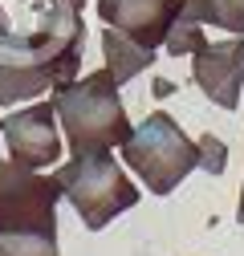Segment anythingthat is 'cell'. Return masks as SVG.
Masks as SVG:
<instances>
[{
	"label": "cell",
	"mask_w": 244,
	"mask_h": 256,
	"mask_svg": "<svg viewBox=\"0 0 244 256\" xmlns=\"http://www.w3.org/2000/svg\"><path fill=\"white\" fill-rule=\"evenodd\" d=\"M196 146H200V167H204L208 175H220V171L228 167V142H224V138L204 134V138H196Z\"/></svg>",
	"instance_id": "obj_13"
},
{
	"label": "cell",
	"mask_w": 244,
	"mask_h": 256,
	"mask_svg": "<svg viewBox=\"0 0 244 256\" xmlns=\"http://www.w3.org/2000/svg\"><path fill=\"white\" fill-rule=\"evenodd\" d=\"M102 24L126 33L146 49H163L171 24L183 16V0H98Z\"/></svg>",
	"instance_id": "obj_8"
},
{
	"label": "cell",
	"mask_w": 244,
	"mask_h": 256,
	"mask_svg": "<svg viewBox=\"0 0 244 256\" xmlns=\"http://www.w3.org/2000/svg\"><path fill=\"white\" fill-rule=\"evenodd\" d=\"M0 138L8 146V158H16L20 167H33V171L57 167L61 154H66V134H61L53 102H28L16 114H4Z\"/></svg>",
	"instance_id": "obj_6"
},
{
	"label": "cell",
	"mask_w": 244,
	"mask_h": 256,
	"mask_svg": "<svg viewBox=\"0 0 244 256\" xmlns=\"http://www.w3.org/2000/svg\"><path fill=\"white\" fill-rule=\"evenodd\" d=\"M183 20L216 24L232 37H244V0H183Z\"/></svg>",
	"instance_id": "obj_10"
},
{
	"label": "cell",
	"mask_w": 244,
	"mask_h": 256,
	"mask_svg": "<svg viewBox=\"0 0 244 256\" xmlns=\"http://www.w3.org/2000/svg\"><path fill=\"white\" fill-rule=\"evenodd\" d=\"M0 33H8V16H4V8H0Z\"/></svg>",
	"instance_id": "obj_15"
},
{
	"label": "cell",
	"mask_w": 244,
	"mask_h": 256,
	"mask_svg": "<svg viewBox=\"0 0 244 256\" xmlns=\"http://www.w3.org/2000/svg\"><path fill=\"white\" fill-rule=\"evenodd\" d=\"M236 220L244 224V187H240V208H236Z\"/></svg>",
	"instance_id": "obj_14"
},
{
	"label": "cell",
	"mask_w": 244,
	"mask_h": 256,
	"mask_svg": "<svg viewBox=\"0 0 244 256\" xmlns=\"http://www.w3.org/2000/svg\"><path fill=\"white\" fill-rule=\"evenodd\" d=\"M192 82L204 90L208 102H216L224 110H236L240 90H244V37L204 41L192 53Z\"/></svg>",
	"instance_id": "obj_7"
},
{
	"label": "cell",
	"mask_w": 244,
	"mask_h": 256,
	"mask_svg": "<svg viewBox=\"0 0 244 256\" xmlns=\"http://www.w3.org/2000/svg\"><path fill=\"white\" fill-rule=\"evenodd\" d=\"M155 53L159 49H146L138 41H130L126 33H118V28H102V57H106V70L114 74L118 86H126L134 82L138 74H146L150 66H155Z\"/></svg>",
	"instance_id": "obj_9"
},
{
	"label": "cell",
	"mask_w": 244,
	"mask_h": 256,
	"mask_svg": "<svg viewBox=\"0 0 244 256\" xmlns=\"http://www.w3.org/2000/svg\"><path fill=\"white\" fill-rule=\"evenodd\" d=\"M61 187L53 175L0 158V232H37L57 236Z\"/></svg>",
	"instance_id": "obj_5"
},
{
	"label": "cell",
	"mask_w": 244,
	"mask_h": 256,
	"mask_svg": "<svg viewBox=\"0 0 244 256\" xmlns=\"http://www.w3.org/2000/svg\"><path fill=\"white\" fill-rule=\"evenodd\" d=\"M0 256H61V252H57V236L0 232Z\"/></svg>",
	"instance_id": "obj_11"
},
{
	"label": "cell",
	"mask_w": 244,
	"mask_h": 256,
	"mask_svg": "<svg viewBox=\"0 0 244 256\" xmlns=\"http://www.w3.org/2000/svg\"><path fill=\"white\" fill-rule=\"evenodd\" d=\"M122 163H126L150 196H171V191L200 167V146L192 134H183V126L171 114H150L142 126H134L130 138L118 146Z\"/></svg>",
	"instance_id": "obj_4"
},
{
	"label": "cell",
	"mask_w": 244,
	"mask_h": 256,
	"mask_svg": "<svg viewBox=\"0 0 244 256\" xmlns=\"http://www.w3.org/2000/svg\"><path fill=\"white\" fill-rule=\"evenodd\" d=\"M61 200H70L86 232H102L110 220L138 204V183L126 179L114 150H82L53 167Z\"/></svg>",
	"instance_id": "obj_3"
},
{
	"label": "cell",
	"mask_w": 244,
	"mask_h": 256,
	"mask_svg": "<svg viewBox=\"0 0 244 256\" xmlns=\"http://www.w3.org/2000/svg\"><path fill=\"white\" fill-rule=\"evenodd\" d=\"M53 110L66 134V150L82 154V150H114L130 138V114L118 98V82L114 74L102 66L94 74H78L70 86L53 90Z\"/></svg>",
	"instance_id": "obj_2"
},
{
	"label": "cell",
	"mask_w": 244,
	"mask_h": 256,
	"mask_svg": "<svg viewBox=\"0 0 244 256\" xmlns=\"http://www.w3.org/2000/svg\"><path fill=\"white\" fill-rule=\"evenodd\" d=\"M208 37H204V24H196V20H175L171 24V33H167V41H163V49L171 53V57H183V53H196L200 45H204Z\"/></svg>",
	"instance_id": "obj_12"
},
{
	"label": "cell",
	"mask_w": 244,
	"mask_h": 256,
	"mask_svg": "<svg viewBox=\"0 0 244 256\" xmlns=\"http://www.w3.org/2000/svg\"><path fill=\"white\" fill-rule=\"evenodd\" d=\"M82 45L45 24L33 33H0V106H20L45 90L70 86L82 74Z\"/></svg>",
	"instance_id": "obj_1"
}]
</instances>
